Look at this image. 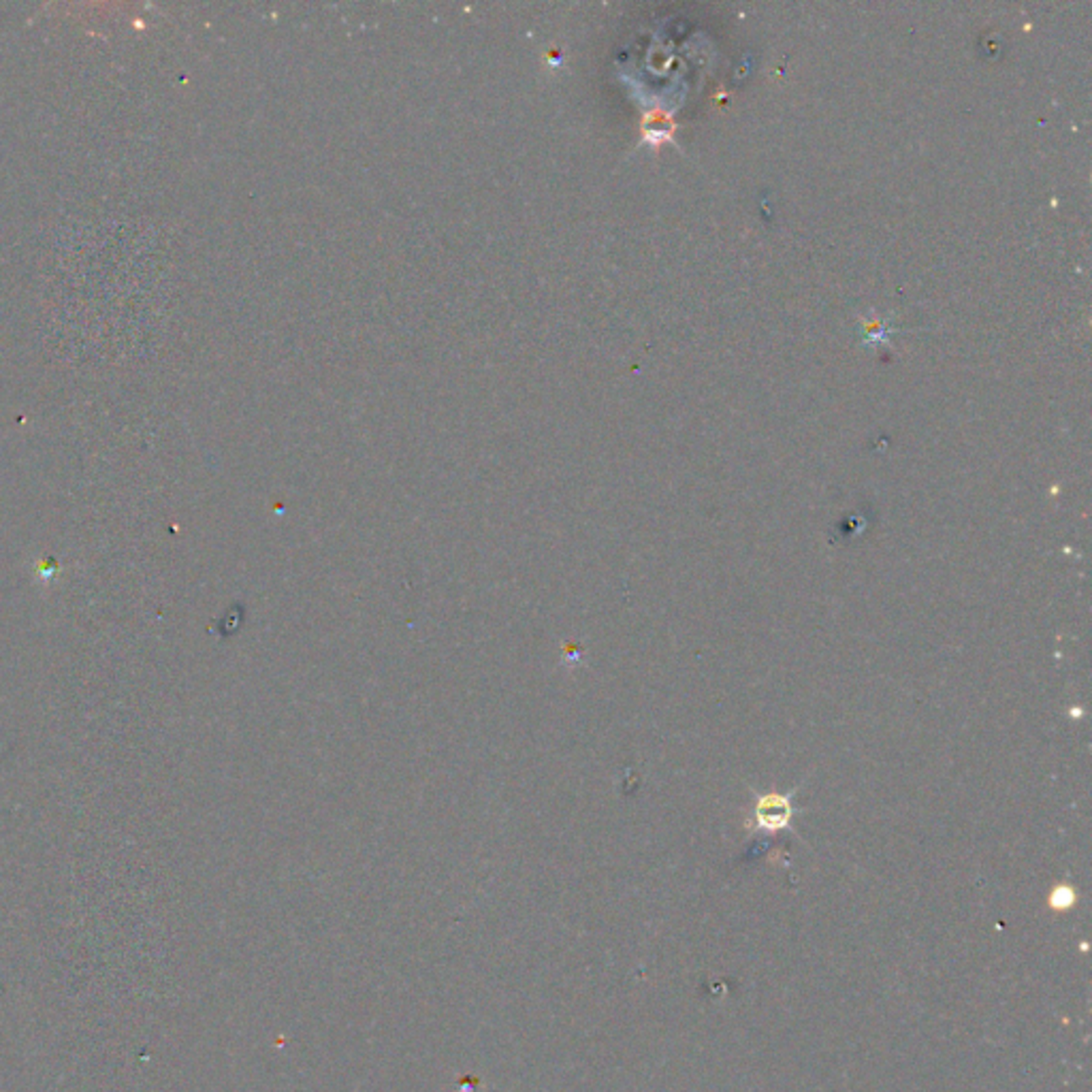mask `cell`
Returning a JSON list of instances; mask_svg holds the SVG:
<instances>
[{
	"instance_id": "2",
	"label": "cell",
	"mask_w": 1092,
	"mask_h": 1092,
	"mask_svg": "<svg viewBox=\"0 0 1092 1092\" xmlns=\"http://www.w3.org/2000/svg\"><path fill=\"white\" fill-rule=\"evenodd\" d=\"M1073 898H1075L1073 890H1071V887L1063 886V887H1058V890H1054V897H1052V905L1061 907V909H1063V907H1069L1071 902H1073Z\"/></svg>"
},
{
	"instance_id": "1",
	"label": "cell",
	"mask_w": 1092,
	"mask_h": 1092,
	"mask_svg": "<svg viewBox=\"0 0 1092 1092\" xmlns=\"http://www.w3.org/2000/svg\"><path fill=\"white\" fill-rule=\"evenodd\" d=\"M790 805L785 798L781 796H764L757 805V822L766 828H779V826H785L790 819Z\"/></svg>"
}]
</instances>
